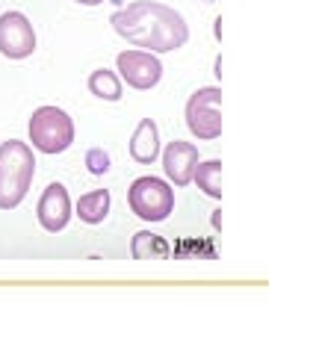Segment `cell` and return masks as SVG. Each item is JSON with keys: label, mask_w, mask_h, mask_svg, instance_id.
<instances>
[{"label": "cell", "mask_w": 316, "mask_h": 354, "mask_svg": "<svg viewBox=\"0 0 316 354\" xmlns=\"http://www.w3.org/2000/svg\"><path fill=\"white\" fill-rule=\"evenodd\" d=\"M113 30L127 44L148 53H171L187 44L189 24L174 6L160 0H133L110 15Z\"/></svg>", "instance_id": "obj_1"}, {"label": "cell", "mask_w": 316, "mask_h": 354, "mask_svg": "<svg viewBox=\"0 0 316 354\" xmlns=\"http://www.w3.org/2000/svg\"><path fill=\"white\" fill-rule=\"evenodd\" d=\"M32 177H36V157L27 142L9 139L0 145V209H15L27 198Z\"/></svg>", "instance_id": "obj_2"}, {"label": "cell", "mask_w": 316, "mask_h": 354, "mask_svg": "<svg viewBox=\"0 0 316 354\" xmlns=\"http://www.w3.org/2000/svg\"><path fill=\"white\" fill-rule=\"evenodd\" d=\"M30 142L41 153H62L74 142V121L59 106H39L30 118Z\"/></svg>", "instance_id": "obj_3"}, {"label": "cell", "mask_w": 316, "mask_h": 354, "mask_svg": "<svg viewBox=\"0 0 316 354\" xmlns=\"http://www.w3.org/2000/svg\"><path fill=\"white\" fill-rule=\"evenodd\" d=\"M127 204L142 221H166L174 209V189L160 177H136L127 189Z\"/></svg>", "instance_id": "obj_4"}, {"label": "cell", "mask_w": 316, "mask_h": 354, "mask_svg": "<svg viewBox=\"0 0 316 354\" xmlns=\"http://www.w3.org/2000/svg\"><path fill=\"white\" fill-rule=\"evenodd\" d=\"M222 88L219 86H204L189 95L187 101V127L195 139L213 142L222 136Z\"/></svg>", "instance_id": "obj_5"}, {"label": "cell", "mask_w": 316, "mask_h": 354, "mask_svg": "<svg viewBox=\"0 0 316 354\" xmlns=\"http://www.w3.org/2000/svg\"><path fill=\"white\" fill-rule=\"evenodd\" d=\"M115 68H118V77L130 86V88H154L160 80H162V62L157 59V53H148V50H122L115 57Z\"/></svg>", "instance_id": "obj_6"}, {"label": "cell", "mask_w": 316, "mask_h": 354, "mask_svg": "<svg viewBox=\"0 0 316 354\" xmlns=\"http://www.w3.org/2000/svg\"><path fill=\"white\" fill-rule=\"evenodd\" d=\"M36 50V30L24 12L0 15V53L9 59H24Z\"/></svg>", "instance_id": "obj_7"}, {"label": "cell", "mask_w": 316, "mask_h": 354, "mask_svg": "<svg viewBox=\"0 0 316 354\" xmlns=\"http://www.w3.org/2000/svg\"><path fill=\"white\" fill-rule=\"evenodd\" d=\"M36 216H39V225L48 230V234H57L68 225L71 218V198L68 189L62 183H50L45 192L39 198V207H36Z\"/></svg>", "instance_id": "obj_8"}, {"label": "cell", "mask_w": 316, "mask_h": 354, "mask_svg": "<svg viewBox=\"0 0 316 354\" xmlns=\"http://www.w3.org/2000/svg\"><path fill=\"white\" fill-rule=\"evenodd\" d=\"M198 165V148L192 142H180L174 139L162 151V171L174 186H187L192 183V171Z\"/></svg>", "instance_id": "obj_9"}, {"label": "cell", "mask_w": 316, "mask_h": 354, "mask_svg": "<svg viewBox=\"0 0 316 354\" xmlns=\"http://www.w3.org/2000/svg\"><path fill=\"white\" fill-rule=\"evenodd\" d=\"M130 157L136 162H154L160 157V127L154 118H142L133 130V136H130Z\"/></svg>", "instance_id": "obj_10"}, {"label": "cell", "mask_w": 316, "mask_h": 354, "mask_svg": "<svg viewBox=\"0 0 316 354\" xmlns=\"http://www.w3.org/2000/svg\"><path fill=\"white\" fill-rule=\"evenodd\" d=\"M77 216H80V221H86V225H101V221L110 216V192L95 189V192L80 195Z\"/></svg>", "instance_id": "obj_11"}, {"label": "cell", "mask_w": 316, "mask_h": 354, "mask_svg": "<svg viewBox=\"0 0 316 354\" xmlns=\"http://www.w3.org/2000/svg\"><path fill=\"white\" fill-rule=\"evenodd\" d=\"M192 180L198 183V189L204 195L219 201L222 198V160H198V165L192 171Z\"/></svg>", "instance_id": "obj_12"}, {"label": "cell", "mask_w": 316, "mask_h": 354, "mask_svg": "<svg viewBox=\"0 0 316 354\" xmlns=\"http://www.w3.org/2000/svg\"><path fill=\"white\" fill-rule=\"evenodd\" d=\"M89 92L95 97H101V101H122V77L110 68H97L89 74Z\"/></svg>", "instance_id": "obj_13"}, {"label": "cell", "mask_w": 316, "mask_h": 354, "mask_svg": "<svg viewBox=\"0 0 316 354\" xmlns=\"http://www.w3.org/2000/svg\"><path fill=\"white\" fill-rule=\"evenodd\" d=\"M130 254L136 260H162V257H169V245H166V239L151 234V230H139L133 242H130Z\"/></svg>", "instance_id": "obj_14"}, {"label": "cell", "mask_w": 316, "mask_h": 354, "mask_svg": "<svg viewBox=\"0 0 316 354\" xmlns=\"http://www.w3.org/2000/svg\"><path fill=\"white\" fill-rule=\"evenodd\" d=\"M86 165H89L92 174H104L106 169H110V157H106L101 148H95V151L86 153Z\"/></svg>", "instance_id": "obj_15"}, {"label": "cell", "mask_w": 316, "mask_h": 354, "mask_svg": "<svg viewBox=\"0 0 316 354\" xmlns=\"http://www.w3.org/2000/svg\"><path fill=\"white\" fill-rule=\"evenodd\" d=\"M74 3H83V6H97V3H104V0H74Z\"/></svg>", "instance_id": "obj_16"}]
</instances>
